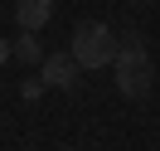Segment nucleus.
<instances>
[{
  "instance_id": "f257e3e1",
  "label": "nucleus",
  "mask_w": 160,
  "mask_h": 151,
  "mask_svg": "<svg viewBox=\"0 0 160 151\" xmlns=\"http://www.w3.org/2000/svg\"><path fill=\"white\" fill-rule=\"evenodd\" d=\"M112 68H117V93L121 98H146L150 93L155 68H150V54H146V44H141V34H126V44L117 49Z\"/></svg>"
},
{
  "instance_id": "f03ea898",
  "label": "nucleus",
  "mask_w": 160,
  "mask_h": 151,
  "mask_svg": "<svg viewBox=\"0 0 160 151\" xmlns=\"http://www.w3.org/2000/svg\"><path fill=\"white\" fill-rule=\"evenodd\" d=\"M117 34L107 30L102 20H82L78 30H73V44H68V54L82 63V68H107L112 59H117Z\"/></svg>"
},
{
  "instance_id": "7ed1b4c3",
  "label": "nucleus",
  "mask_w": 160,
  "mask_h": 151,
  "mask_svg": "<svg viewBox=\"0 0 160 151\" xmlns=\"http://www.w3.org/2000/svg\"><path fill=\"white\" fill-rule=\"evenodd\" d=\"M78 78H82V63L73 54H49L44 59V83L49 88H78Z\"/></svg>"
},
{
  "instance_id": "20e7f679",
  "label": "nucleus",
  "mask_w": 160,
  "mask_h": 151,
  "mask_svg": "<svg viewBox=\"0 0 160 151\" xmlns=\"http://www.w3.org/2000/svg\"><path fill=\"white\" fill-rule=\"evenodd\" d=\"M53 20V0H15V24L20 30H44V24Z\"/></svg>"
},
{
  "instance_id": "39448f33",
  "label": "nucleus",
  "mask_w": 160,
  "mask_h": 151,
  "mask_svg": "<svg viewBox=\"0 0 160 151\" xmlns=\"http://www.w3.org/2000/svg\"><path fill=\"white\" fill-rule=\"evenodd\" d=\"M15 59H20V63H44V49H39V39H34L29 30L15 39Z\"/></svg>"
},
{
  "instance_id": "423d86ee",
  "label": "nucleus",
  "mask_w": 160,
  "mask_h": 151,
  "mask_svg": "<svg viewBox=\"0 0 160 151\" xmlns=\"http://www.w3.org/2000/svg\"><path fill=\"white\" fill-rule=\"evenodd\" d=\"M10 63V39H0V68Z\"/></svg>"
},
{
  "instance_id": "0eeeda50",
  "label": "nucleus",
  "mask_w": 160,
  "mask_h": 151,
  "mask_svg": "<svg viewBox=\"0 0 160 151\" xmlns=\"http://www.w3.org/2000/svg\"><path fill=\"white\" fill-rule=\"evenodd\" d=\"M141 5H150V0H141Z\"/></svg>"
},
{
  "instance_id": "6e6552de",
  "label": "nucleus",
  "mask_w": 160,
  "mask_h": 151,
  "mask_svg": "<svg viewBox=\"0 0 160 151\" xmlns=\"http://www.w3.org/2000/svg\"><path fill=\"white\" fill-rule=\"evenodd\" d=\"M63 151H73V146H63Z\"/></svg>"
}]
</instances>
